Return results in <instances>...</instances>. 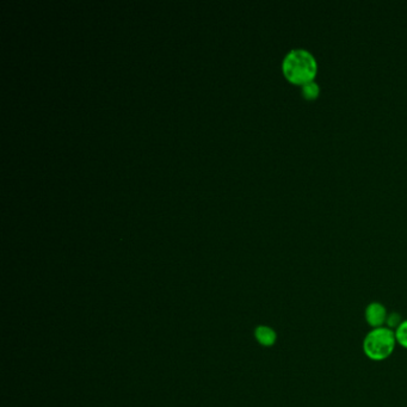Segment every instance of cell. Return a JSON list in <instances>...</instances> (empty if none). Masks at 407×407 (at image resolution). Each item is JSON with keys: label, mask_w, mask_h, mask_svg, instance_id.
Wrapping results in <instances>:
<instances>
[{"label": "cell", "mask_w": 407, "mask_h": 407, "mask_svg": "<svg viewBox=\"0 0 407 407\" xmlns=\"http://www.w3.org/2000/svg\"><path fill=\"white\" fill-rule=\"evenodd\" d=\"M365 321L373 329L384 328L388 318L386 307L380 302H371L367 306L364 312Z\"/></svg>", "instance_id": "obj_3"}, {"label": "cell", "mask_w": 407, "mask_h": 407, "mask_svg": "<svg viewBox=\"0 0 407 407\" xmlns=\"http://www.w3.org/2000/svg\"><path fill=\"white\" fill-rule=\"evenodd\" d=\"M256 338L264 347H271L276 343L277 335L271 328L268 326H259L256 330Z\"/></svg>", "instance_id": "obj_4"}, {"label": "cell", "mask_w": 407, "mask_h": 407, "mask_svg": "<svg viewBox=\"0 0 407 407\" xmlns=\"http://www.w3.org/2000/svg\"><path fill=\"white\" fill-rule=\"evenodd\" d=\"M394 333H395L396 343H398L400 347L407 349V320H403L400 323L399 328L394 331Z\"/></svg>", "instance_id": "obj_6"}, {"label": "cell", "mask_w": 407, "mask_h": 407, "mask_svg": "<svg viewBox=\"0 0 407 407\" xmlns=\"http://www.w3.org/2000/svg\"><path fill=\"white\" fill-rule=\"evenodd\" d=\"M301 86V96L307 101H314L319 97L320 95V86L315 80L304 83Z\"/></svg>", "instance_id": "obj_5"}, {"label": "cell", "mask_w": 407, "mask_h": 407, "mask_svg": "<svg viewBox=\"0 0 407 407\" xmlns=\"http://www.w3.org/2000/svg\"><path fill=\"white\" fill-rule=\"evenodd\" d=\"M396 345L395 333L384 326L373 329L365 336L363 341V352L368 358L375 362H381L389 358Z\"/></svg>", "instance_id": "obj_2"}, {"label": "cell", "mask_w": 407, "mask_h": 407, "mask_svg": "<svg viewBox=\"0 0 407 407\" xmlns=\"http://www.w3.org/2000/svg\"><path fill=\"white\" fill-rule=\"evenodd\" d=\"M282 70L290 83L302 85L314 80L318 72V61L308 49L294 48L283 57Z\"/></svg>", "instance_id": "obj_1"}]
</instances>
